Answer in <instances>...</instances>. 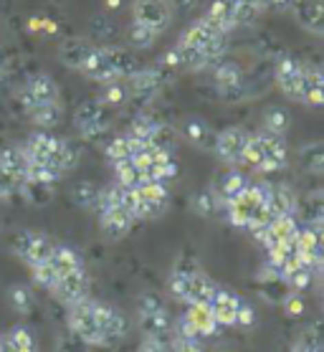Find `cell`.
Masks as SVG:
<instances>
[{
  "mask_svg": "<svg viewBox=\"0 0 324 352\" xmlns=\"http://www.w3.org/2000/svg\"><path fill=\"white\" fill-rule=\"evenodd\" d=\"M66 324L74 332V337L94 347H109L127 335L125 314L94 299H84L79 305H74L69 309Z\"/></svg>",
  "mask_w": 324,
  "mask_h": 352,
  "instance_id": "cell-1",
  "label": "cell"
},
{
  "mask_svg": "<svg viewBox=\"0 0 324 352\" xmlns=\"http://www.w3.org/2000/svg\"><path fill=\"white\" fill-rule=\"evenodd\" d=\"M215 287H218V284L200 269V264L195 258H190V256L177 258V264L167 274V292H170L177 302H185L188 307L208 305Z\"/></svg>",
  "mask_w": 324,
  "mask_h": 352,
  "instance_id": "cell-2",
  "label": "cell"
},
{
  "mask_svg": "<svg viewBox=\"0 0 324 352\" xmlns=\"http://www.w3.org/2000/svg\"><path fill=\"white\" fill-rule=\"evenodd\" d=\"M79 72L84 76H89L91 81H99V84L107 87L111 81L129 79L137 72V61L129 51L119 46H94V51L87 58V64L81 66Z\"/></svg>",
  "mask_w": 324,
  "mask_h": 352,
  "instance_id": "cell-3",
  "label": "cell"
},
{
  "mask_svg": "<svg viewBox=\"0 0 324 352\" xmlns=\"http://www.w3.org/2000/svg\"><path fill=\"white\" fill-rule=\"evenodd\" d=\"M246 165L261 170V173H277L286 165V142L284 137H274L266 135V132H259V135H248V142H246L244 150V160Z\"/></svg>",
  "mask_w": 324,
  "mask_h": 352,
  "instance_id": "cell-4",
  "label": "cell"
},
{
  "mask_svg": "<svg viewBox=\"0 0 324 352\" xmlns=\"http://www.w3.org/2000/svg\"><path fill=\"white\" fill-rule=\"evenodd\" d=\"M137 324L142 337L175 340V322L158 294H142L137 302Z\"/></svg>",
  "mask_w": 324,
  "mask_h": 352,
  "instance_id": "cell-5",
  "label": "cell"
},
{
  "mask_svg": "<svg viewBox=\"0 0 324 352\" xmlns=\"http://www.w3.org/2000/svg\"><path fill=\"white\" fill-rule=\"evenodd\" d=\"M182 43H188V46L198 48L200 54L213 64L218 58L226 54V48H228V38H226V33H221L218 28L208 23L206 18H200L195 23L190 25L188 31L182 33Z\"/></svg>",
  "mask_w": 324,
  "mask_h": 352,
  "instance_id": "cell-6",
  "label": "cell"
},
{
  "mask_svg": "<svg viewBox=\"0 0 324 352\" xmlns=\"http://www.w3.org/2000/svg\"><path fill=\"white\" fill-rule=\"evenodd\" d=\"M54 248H56L54 241L41 231H21L13 239V254L23 264L31 266V269L39 264H46L48 258H51V254H54Z\"/></svg>",
  "mask_w": 324,
  "mask_h": 352,
  "instance_id": "cell-7",
  "label": "cell"
},
{
  "mask_svg": "<svg viewBox=\"0 0 324 352\" xmlns=\"http://www.w3.org/2000/svg\"><path fill=\"white\" fill-rule=\"evenodd\" d=\"M277 87L286 99L304 102V94H307V66L296 61V58H281L277 66Z\"/></svg>",
  "mask_w": 324,
  "mask_h": 352,
  "instance_id": "cell-8",
  "label": "cell"
},
{
  "mask_svg": "<svg viewBox=\"0 0 324 352\" xmlns=\"http://www.w3.org/2000/svg\"><path fill=\"white\" fill-rule=\"evenodd\" d=\"M173 21V6L167 0H135V23L152 33H162Z\"/></svg>",
  "mask_w": 324,
  "mask_h": 352,
  "instance_id": "cell-9",
  "label": "cell"
},
{
  "mask_svg": "<svg viewBox=\"0 0 324 352\" xmlns=\"http://www.w3.org/2000/svg\"><path fill=\"white\" fill-rule=\"evenodd\" d=\"M76 127H79L84 140H99L109 127V114L107 107L99 99H89L76 109Z\"/></svg>",
  "mask_w": 324,
  "mask_h": 352,
  "instance_id": "cell-10",
  "label": "cell"
},
{
  "mask_svg": "<svg viewBox=\"0 0 324 352\" xmlns=\"http://www.w3.org/2000/svg\"><path fill=\"white\" fill-rule=\"evenodd\" d=\"M54 102H58V84L48 74H36L21 89V104L25 112H31L41 104H54Z\"/></svg>",
  "mask_w": 324,
  "mask_h": 352,
  "instance_id": "cell-11",
  "label": "cell"
},
{
  "mask_svg": "<svg viewBox=\"0 0 324 352\" xmlns=\"http://www.w3.org/2000/svg\"><path fill=\"white\" fill-rule=\"evenodd\" d=\"M246 142H248V132H246L244 127H228L215 137L213 153L218 155L226 165H241Z\"/></svg>",
  "mask_w": 324,
  "mask_h": 352,
  "instance_id": "cell-12",
  "label": "cell"
},
{
  "mask_svg": "<svg viewBox=\"0 0 324 352\" xmlns=\"http://www.w3.org/2000/svg\"><path fill=\"white\" fill-rule=\"evenodd\" d=\"M241 296L233 294L230 289L215 287L210 302H208V309L213 312L218 327H236L238 324V307H241Z\"/></svg>",
  "mask_w": 324,
  "mask_h": 352,
  "instance_id": "cell-13",
  "label": "cell"
},
{
  "mask_svg": "<svg viewBox=\"0 0 324 352\" xmlns=\"http://www.w3.org/2000/svg\"><path fill=\"white\" fill-rule=\"evenodd\" d=\"M51 294L58 299V302H63V305H79V302H84V299H89V276L87 272L81 269V272H74V274H66V276H61V279L56 281V287L51 289Z\"/></svg>",
  "mask_w": 324,
  "mask_h": 352,
  "instance_id": "cell-14",
  "label": "cell"
},
{
  "mask_svg": "<svg viewBox=\"0 0 324 352\" xmlns=\"http://www.w3.org/2000/svg\"><path fill=\"white\" fill-rule=\"evenodd\" d=\"M215 84H218V91H221L223 99L228 102H238L246 96V84H244V72L238 69L236 64L230 61H223V64L215 66Z\"/></svg>",
  "mask_w": 324,
  "mask_h": 352,
  "instance_id": "cell-15",
  "label": "cell"
},
{
  "mask_svg": "<svg viewBox=\"0 0 324 352\" xmlns=\"http://www.w3.org/2000/svg\"><path fill=\"white\" fill-rule=\"evenodd\" d=\"M132 226H135V216L127 213L125 208L99 210V228H102V233L107 239H111V241L125 239L127 233L132 231Z\"/></svg>",
  "mask_w": 324,
  "mask_h": 352,
  "instance_id": "cell-16",
  "label": "cell"
},
{
  "mask_svg": "<svg viewBox=\"0 0 324 352\" xmlns=\"http://www.w3.org/2000/svg\"><path fill=\"white\" fill-rule=\"evenodd\" d=\"M292 13H294V18H296V23H299L304 31L314 33V36H322L324 33L322 0H294Z\"/></svg>",
  "mask_w": 324,
  "mask_h": 352,
  "instance_id": "cell-17",
  "label": "cell"
},
{
  "mask_svg": "<svg viewBox=\"0 0 324 352\" xmlns=\"http://www.w3.org/2000/svg\"><path fill=\"white\" fill-rule=\"evenodd\" d=\"M165 61H167V66H177V69H185V72H200V69L210 66V61L200 54L198 48L188 46V43H182V41L167 54Z\"/></svg>",
  "mask_w": 324,
  "mask_h": 352,
  "instance_id": "cell-18",
  "label": "cell"
},
{
  "mask_svg": "<svg viewBox=\"0 0 324 352\" xmlns=\"http://www.w3.org/2000/svg\"><path fill=\"white\" fill-rule=\"evenodd\" d=\"M127 81V89H129V94L140 96V99H152V96L158 94L160 89H162V79H160L158 72H152V69H137Z\"/></svg>",
  "mask_w": 324,
  "mask_h": 352,
  "instance_id": "cell-19",
  "label": "cell"
},
{
  "mask_svg": "<svg viewBox=\"0 0 324 352\" xmlns=\"http://www.w3.org/2000/svg\"><path fill=\"white\" fill-rule=\"evenodd\" d=\"M76 160H79V155H76V150H74L72 144L66 142V140H58V137H56L54 150H51V155L46 157L43 165H46L48 170H54L56 175L61 177V175H66L69 170H74Z\"/></svg>",
  "mask_w": 324,
  "mask_h": 352,
  "instance_id": "cell-20",
  "label": "cell"
},
{
  "mask_svg": "<svg viewBox=\"0 0 324 352\" xmlns=\"http://www.w3.org/2000/svg\"><path fill=\"white\" fill-rule=\"evenodd\" d=\"M91 51H94V43H89V41H84V38H69V41H63L61 48H58V58H61L69 69L79 72L81 66L87 64V58Z\"/></svg>",
  "mask_w": 324,
  "mask_h": 352,
  "instance_id": "cell-21",
  "label": "cell"
},
{
  "mask_svg": "<svg viewBox=\"0 0 324 352\" xmlns=\"http://www.w3.org/2000/svg\"><path fill=\"white\" fill-rule=\"evenodd\" d=\"M182 137H185L190 144L200 147V150H213L218 132H213L208 122L198 120V117H190V120L182 124Z\"/></svg>",
  "mask_w": 324,
  "mask_h": 352,
  "instance_id": "cell-22",
  "label": "cell"
},
{
  "mask_svg": "<svg viewBox=\"0 0 324 352\" xmlns=\"http://www.w3.org/2000/svg\"><path fill=\"white\" fill-rule=\"evenodd\" d=\"M266 208H269L271 218L294 216V210H296V195L286 185H271L269 198H266Z\"/></svg>",
  "mask_w": 324,
  "mask_h": 352,
  "instance_id": "cell-23",
  "label": "cell"
},
{
  "mask_svg": "<svg viewBox=\"0 0 324 352\" xmlns=\"http://www.w3.org/2000/svg\"><path fill=\"white\" fill-rule=\"evenodd\" d=\"M246 185H248V180H246V175L241 170H228V173L221 177V183L215 185L213 192H215V198L221 200L223 208H226L228 203H233V200L246 190Z\"/></svg>",
  "mask_w": 324,
  "mask_h": 352,
  "instance_id": "cell-24",
  "label": "cell"
},
{
  "mask_svg": "<svg viewBox=\"0 0 324 352\" xmlns=\"http://www.w3.org/2000/svg\"><path fill=\"white\" fill-rule=\"evenodd\" d=\"M48 266H51V269L56 272V276L61 279V276H66V274L81 272V269H84V261H81V256L74 251V248L56 246L51 258H48Z\"/></svg>",
  "mask_w": 324,
  "mask_h": 352,
  "instance_id": "cell-25",
  "label": "cell"
},
{
  "mask_svg": "<svg viewBox=\"0 0 324 352\" xmlns=\"http://www.w3.org/2000/svg\"><path fill=\"white\" fill-rule=\"evenodd\" d=\"M25 168H28V157H25L23 147L10 144V147H6V150H0V173H3V175L23 180Z\"/></svg>",
  "mask_w": 324,
  "mask_h": 352,
  "instance_id": "cell-26",
  "label": "cell"
},
{
  "mask_svg": "<svg viewBox=\"0 0 324 352\" xmlns=\"http://www.w3.org/2000/svg\"><path fill=\"white\" fill-rule=\"evenodd\" d=\"M206 21L213 28H218L221 33L228 36V31L236 28V18H233V3L230 0H213L210 8L206 13Z\"/></svg>",
  "mask_w": 324,
  "mask_h": 352,
  "instance_id": "cell-27",
  "label": "cell"
},
{
  "mask_svg": "<svg viewBox=\"0 0 324 352\" xmlns=\"http://www.w3.org/2000/svg\"><path fill=\"white\" fill-rule=\"evenodd\" d=\"M54 144H56V137L54 135H48V132H33L28 140H25L23 144V153L25 157H28V162H46V157L51 155V150H54Z\"/></svg>",
  "mask_w": 324,
  "mask_h": 352,
  "instance_id": "cell-28",
  "label": "cell"
},
{
  "mask_svg": "<svg viewBox=\"0 0 324 352\" xmlns=\"http://www.w3.org/2000/svg\"><path fill=\"white\" fill-rule=\"evenodd\" d=\"M0 352H36V340L25 327H13L0 335Z\"/></svg>",
  "mask_w": 324,
  "mask_h": 352,
  "instance_id": "cell-29",
  "label": "cell"
},
{
  "mask_svg": "<svg viewBox=\"0 0 324 352\" xmlns=\"http://www.w3.org/2000/svg\"><path fill=\"white\" fill-rule=\"evenodd\" d=\"M261 124H263V132H266V135L284 137L289 124H292V117H289V112H286L284 107H269L261 117Z\"/></svg>",
  "mask_w": 324,
  "mask_h": 352,
  "instance_id": "cell-30",
  "label": "cell"
},
{
  "mask_svg": "<svg viewBox=\"0 0 324 352\" xmlns=\"http://www.w3.org/2000/svg\"><path fill=\"white\" fill-rule=\"evenodd\" d=\"M72 198L79 208L99 213V206H102V188L94 183H79L76 188H74Z\"/></svg>",
  "mask_w": 324,
  "mask_h": 352,
  "instance_id": "cell-31",
  "label": "cell"
},
{
  "mask_svg": "<svg viewBox=\"0 0 324 352\" xmlns=\"http://www.w3.org/2000/svg\"><path fill=\"white\" fill-rule=\"evenodd\" d=\"M304 104L322 107L324 104V76L316 66H307V94H304Z\"/></svg>",
  "mask_w": 324,
  "mask_h": 352,
  "instance_id": "cell-32",
  "label": "cell"
},
{
  "mask_svg": "<svg viewBox=\"0 0 324 352\" xmlns=\"http://www.w3.org/2000/svg\"><path fill=\"white\" fill-rule=\"evenodd\" d=\"M28 114H31V120L41 127V132H43V129H51V127H56V124L61 122L63 109H61V104H58V102H54V104L36 107V109H31Z\"/></svg>",
  "mask_w": 324,
  "mask_h": 352,
  "instance_id": "cell-33",
  "label": "cell"
},
{
  "mask_svg": "<svg viewBox=\"0 0 324 352\" xmlns=\"http://www.w3.org/2000/svg\"><path fill=\"white\" fill-rule=\"evenodd\" d=\"M114 175H117L119 188H129V190H137V188L144 183V175L129 160L117 162V165H114Z\"/></svg>",
  "mask_w": 324,
  "mask_h": 352,
  "instance_id": "cell-34",
  "label": "cell"
},
{
  "mask_svg": "<svg viewBox=\"0 0 324 352\" xmlns=\"http://www.w3.org/2000/svg\"><path fill=\"white\" fill-rule=\"evenodd\" d=\"M158 129H160V122H155L152 117H137V120L132 122L127 137H132V140H137V142H142V144H152Z\"/></svg>",
  "mask_w": 324,
  "mask_h": 352,
  "instance_id": "cell-35",
  "label": "cell"
},
{
  "mask_svg": "<svg viewBox=\"0 0 324 352\" xmlns=\"http://www.w3.org/2000/svg\"><path fill=\"white\" fill-rule=\"evenodd\" d=\"M301 165L309 170V173H322L324 165V155H322V144L319 142H309L299 150Z\"/></svg>",
  "mask_w": 324,
  "mask_h": 352,
  "instance_id": "cell-36",
  "label": "cell"
},
{
  "mask_svg": "<svg viewBox=\"0 0 324 352\" xmlns=\"http://www.w3.org/2000/svg\"><path fill=\"white\" fill-rule=\"evenodd\" d=\"M193 208H195V213H200V216H215L218 210H223L221 206V200L215 198V192L213 190H206V192H198L195 198H193Z\"/></svg>",
  "mask_w": 324,
  "mask_h": 352,
  "instance_id": "cell-37",
  "label": "cell"
},
{
  "mask_svg": "<svg viewBox=\"0 0 324 352\" xmlns=\"http://www.w3.org/2000/svg\"><path fill=\"white\" fill-rule=\"evenodd\" d=\"M104 155H107V160H109L111 165L129 160V157H132V147H129V140H127V135L125 137H114V140L107 144Z\"/></svg>",
  "mask_w": 324,
  "mask_h": 352,
  "instance_id": "cell-38",
  "label": "cell"
},
{
  "mask_svg": "<svg viewBox=\"0 0 324 352\" xmlns=\"http://www.w3.org/2000/svg\"><path fill=\"white\" fill-rule=\"evenodd\" d=\"M129 96V89H127V81H111V84H107V89H104V94H102V102L104 107H119V104H125V99Z\"/></svg>",
  "mask_w": 324,
  "mask_h": 352,
  "instance_id": "cell-39",
  "label": "cell"
},
{
  "mask_svg": "<svg viewBox=\"0 0 324 352\" xmlns=\"http://www.w3.org/2000/svg\"><path fill=\"white\" fill-rule=\"evenodd\" d=\"M8 302L18 314H28L33 307V296H31V292H28V287L16 284V287L8 289Z\"/></svg>",
  "mask_w": 324,
  "mask_h": 352,
  "instance_id": "cell-40",
  "label": "cell"
},
{
  "mask_svg": "<svg viewBox=\"0 0 324 352\" xmlns=\"http://www.w3.org/2000/svg\"><path fill=\"white\" fill-rule=\"evenodd\" d=\"M127 41L135 48H150L152 43L158 41V33H152V31H147V28H142V25L132 23L129 31H127Z\"/></svg>",
  "mask_w": 324,
  "mask_h": 352,
  "instance_id": "cell-41",
  "label": "cell"
},
{
  "mask_svg": "<svg viewBox=\"0 0 324 352\" xmlns=\"http://www.w3.org/2000/svg\"><path fill=\"white\" fill-rule=\"evenodd\" d=\"M261 16V10L256 8L253 3H236L233 6V18H236V25H253Z\"/></svg>",
  "mask_w": 324,
  "mask_h": 352,
  "instance_id": "cell-42",
  "label": "cell"
},
{
  "mask_svg": "<svg viewBox=\"0 0 324 352\" xmlns=\"http://www.w3.org/2000/svg\"><path fill=\"white\" fill-rule=\"evenodd\" d=\"M31 276H33V281L39 284V287H43L46 292H51V289L56 287V281H58V276H56V272L48 266V261L46 264H39V266H33L31 269Z\"/></svg>",
  "mask_w": 324,
  "mask_h": 352,
  "instance_id": "cell-43",
  "label": "cell"
},
{
  "mask_svg": "<svg viewBox=\"0 0 324 352\" xmlns=\"http://www.w3.org/2000/svg\"><path fill=\"white\" fill-rule=\"evenodd\" d=\"M292 352H322V342H319L316 332H304V335L294 342Z\"/></svg>",
  "mask_w": 324,
  "mask_h": 352,
  "instance_id": "cell-44",
  "label": "cell"
},
{
  "mask_svg": "<svg viewBox=\"0 0 324 352\" xmlns=\"http://www.w3.org/2000/svg\"><path fill=\"white\" fill-rule=\"evenodd\" d=\"M137 352H173V340H155V337H142Z\"/></svg>",
  "mask_w": 324,
  "mask_h": 352,
  "instance_id": "cell-45",
  "label": "cell"
},
{
  "mask_svg": "<svg viewBox=\"0 0 324 352\" xmlns=\"http://www.w3.org/2000/svg\"><path fill=\"white\" fill-rule=\"evenodd\" d=\"M281 307H284L286 314H292V317H299L301 312H304V299H301V294H286V299L281 302Z\"/></svg>",
  "mask_w": 324,
  "mask_h": 352,
  "instance_id": "cell-46",
  "label": "cell"
},
{
  "mask_svg": "<svg viewBox=\"0 0 324 352\" xmlns=\"http://www.w3.org/2000/svg\"><path fill=\"white\" fill-rule=\"evenodd\" d=\"M173 352H203L200 340H188V337H175Z\"/></svg>",
  "mask_w": 324,
  "mask_h": 352,
  "instance_id": "cell-47",
  "label": "cell"
},
{
  "mask_svg": "<svg viewBox=\"0 0 324 352\" xmlns=\"http://www.w3.org/2000/svg\"><path fill=\"white\" fill-rule=\"evenodd\" d=\"M21 185H23V180H16V177L3 175V173H0V198H8V195L18 192L21 190Z\"/></svg>",
  "mask_w": 324,
  "mask_h": 352,
  "instance_id": "cell-48",
  "label": "cell"
},
{
  "mask_svg": "<svg viewBox=\"0 0 324 352\" xmlns=\"http://www.w3.org/2000/svg\"><path fill=\"white\" fill-rule=\"evenodd\" d=\"M253 320H256L253 309L246 305V302H241V307H238V324H244V327H251Z\"/></svg>",
  "mask_w": 324,
  "mask_h": 352,
  "instance_id": "cell-49",
  "label": "cell"
},
{
  "mask_svg": "<svg viewBox=\"0 0 324 352\" xmlns=\"http://www.w3.org/2000/svg\"><path fill=\"white\" fill-rule=\"evenodd\" d=\"M294 0H266V10H292Z\"/></svg>",
  "mask_w": 324,
  "mask_h": 352,
  "instance_id": "cell-50",
  "label": "cell"
}]
</instances>
